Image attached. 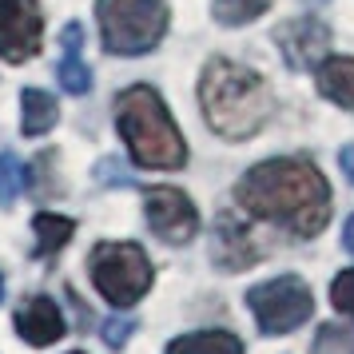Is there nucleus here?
Wrapping results in <instances>:
<instances>
[{
    "instance_id": "412c9836",
    "label": "nucleus",
    "mask_w": 354,
    "mask_h": 354,
    "mask_svg": "<svg viewBox=\"0 0 354 354\" xmlns=\"http://www.w3.org/2000/svg\"><path fill=\"white\" fill-rule=\"evenodd\" d=\"M131 330H136V322H131V319H120V315H115V319H108L104 326H100L104 342H108V346H115V351H120V346H124V342L131 338Z\"/></svg>"
},
{
    "instance_id": "ddd939ff",
    "label": "nucleus",
    "mask_w": 354,
    "mask_h": 354,
    "mask_svg": "<svg viewBox=\"0 0 354 354\" xmlns=\"http://www.w3.org/2000/svg\"><path fill=\"white\" fill-rule=\"evenodd\" d=\"M319 92L330 104L354 112V60L351 56H326L319 64Z\"/></svg>"
},
{
    "instance_id": "423d86ee",
    "label": "nucleus",
    "mask_w": 354,
    "mask_h": 354,
    "mask_svg": "<svg viewBox=\"0 0 354 354\" xmlns=\"http://www.w3.org/2000/svg\"><path fill=\"white\" fill-rule=\"evenodd\" d=\"M247 306L263 335H287L310 319L315 295L299 274H279L271 283H259L255 290H247Z\"/></svg>"
},
{
    "instance_id": "39448f33",
    "label": "nucleus",
    "mask_w": 354,
    "mask_h": 354,
    "mask_svg": "<svg viewBox=\"0 0 354 354\" xmlns=\"http://www.w3.org/2000/svg\"><path fill=\"white\" fill-rule=\"evenodd\" d=\"M88 271L112 306H136L151 290V259L140 243H96Z\"/></svg>"
},
{
    "instance_id": "0eeeda50",
    "label": "nucleus",
    "mask_w": 354,
    "mask_h": 354,
    "mask_svg": "<svg viewBox=\"0 0 354 354\" xmlns=\"http://www.w3.org/2000/svg\"><path fill=\"white\" fill-rule=\"evenodd\" d=\"M44 17L36 0H0V56L8 64H24L40 52Z\"/></svg>"
},
{
    "instance_id": "f257e3e1",
    "label": "nucleus",
    "mask_w": 354,
    "mask_h": 354,
    "mask_svg": "<svg viewBox=\"0 0 354 354\" xmlns=\"http://www.w3.org/2000/svg\"><path fill=\"white\" fill-rule=\"evenodd\" d=\"M247 215L287 227L299 239H315L330 219V183L303 156H274L255 163L235 187Z\"/></svg>"
},
{
    "instance_id": "5701e85b",
    "label": "nucleus",
    "mask_w": 354,
    "mask_h": 354,
    "mask_svg": "<svg viewBox=\"0 0 354 354\" xmlns=\"http://www.w3.org/2000/svg\"><path fill=\"white\" fill-rule=\"evenodd\" d=\"M342 247H346V251L354 255V215L346 219V227H342Z\"/></svg>"
},
{
    "instance_id": "f8f14e48",
    "label": "nucleus",
    "mask_w": 354,
    "mask_h": 354,
    "mask_svg": "<svg viewBox=\"0 0 354 354\" xmlns=\"http://www.w3.org/2000/svg\"><path fill=\"white\" fill-rule=\"evenodd\" d=\"M60 40H64V60L56 64V80H60V88H64V92H72V96H84V92L92 88V72H88V64L80 60L84 28H80V24H68Z\"/></svg>"
},
{
    "instance_id": "6e6552de",
    "label": "nucleus",
    "mask_w": 354,
    "mask_h": 354,
    "mask_svg": "<svg viewBox=\"0 0 354 354\" xmlns=\"http://www.w3.org/2000/svg\"><path fill=\"white\" fill-rule=\"evenodd\" d=\"M144 211H147L151 231L163 243H171V247L192 243L195 231H199V211L179 187H151V192H144Z\"/></svg>"
},
{
    "instance_id": "393cba45",
    "label": "nucleus",
    "mask_w": 354,
    "mask_h": 354,
    "mask_svg": "<svg viewBox=\"0 0 354 354\" xmlns=\"http://www.w3.org/2000/svg\"><path fill=\"white\" fill-rule=\"evenodd\" d=\"M76 354H80V351H76Z\"/></svg>"
},
{
    "instance_id": "9d476101",
    "label": "nucleus",
    "mask_w": 354,
    "mask_h": 354,
    "mask_svg": "<svg viewBox=\"0 0 354 354\" xmlns=\"http://www.w3.org/2000/svg\"><path fill=\"white\" fill-rule=\"evenodd\" d=\"M211 259H215V267H223V271H247L259 259L251 231H247L231 211H219V215H215V227H211Z\"/></svg>"
},
{
    "instance_id": "b1692460",
    "label": "nucleus",
    "mask_w": 354,
    "mask_h": 354,
    "mask_svg": "<svg viewBox=\"0 0 354 354\" xmlns=\"http://www.w3.org/2000/svg\"><path fill=\"white\" fill-rule=\"evenodd\" d=\"M0 299H4V279H0Z\"/></svg>"
},
{
    "instance_id": "9b49d317",
    "label": "nucleus",
    "mask_w": 354,
    "mask_h": 354,
    "mask_svg": "<svg viewBox=\"0 0 354 354\" xmlns=\"http://www.w3.org/2000/svg\"><path fill=\"white\" fill-rule=\"evenodd\" d=\"M64 315H60V306L52 303L48 295H28L17 310V335L24 342H32V346H52L56 338L64 335Z\"/></svg>"
},
{
    "instance_id": "f03ea898",
    "label": "nucleus",
    "mask_w": 354,
    "mask_h": 354,
    "mask_svg": "<svg viewBox=\"0 0 354 354\" xmlns=\"http://www.w3.org/2000/svg\"><path fill=\"white\" fill-rule=\"evenodd\" d=\"M199 108L223 140H251L274 115V96L259 72L215 56L199 76Z\"/></svg>"
},
{
    "instance_id": "6ab92c4d",
    "label": "nucleus",
    "mask_w": 354,
    "mask_h": 354,
    "mask_svg": "<svg viewBox=\"0 0 354 354\" xmlns=\"http://www.w3.org/2000/svg\"><path fill=\"white\" fill-rule=\"evenodd\" d=\"M315 354H354V330L338 322H322L315 335Z\"/></svg>"
},
{
    "instance_id": "20e7f679",
    "label": "nucleus",
    "mask_w": 354,
    "mask_h": 354,
    "mask_svg": "<svg viewBox=\"0 0 354 354\" xmlns=\"http://www.w3.org/2000/svg\"><path fill=\"white\" fill-rule=\"evenodd\" d=\"M100 40L112 56H144L167 32L163 0H100L96 4Z\"/></svg>"
},
{
    "instance_id": "4be33fe9",
    "label": "nucleus",
    "mask_w": 354,
    "mask_h": 354,
    "mask_svg": "<svg viewBox=\"0 0 354 354\" xmlns=\"http://www.w3.org/2000/svg\"><path fill=\"white\" fill-rule=\"evenodd\" d=\"M338 163H342V171H346V179L354 183V144H346L342 151H338Z\"/></svg>"
},
{
    "instance_id": "f3484780",
    "label": "nucleus",
    "mask_w": 354,
    "mask_h": 354,
    "mask_svg": "<svg viewBox=\"0 0 354 354\" xmlns=\"http://www.w3.org/2000/svg\"><path fill=\"white\" fill-rule=\"evenodd\" d=\"M271 8V0H215V20L227 24V28H239V24H251L259 20L263 12Z\"/></svg>"
},
{
    "instance_id": "4468645a",
    "label": "nucleus",
    "mask_w": 354,
    "mask_h": 354,
    "mask_svg": "<svg viewBox=\"0 0 354 354\" xmlns=\"http://www.w3.org/2000/svg\"><path fill=\"white\" fill-rule=\"evenodd\" d=\"M56 120H60V108H56V100L48 92H40V88L20 92V131L24 136H44Z\"/></svg>"
},
{
    "instance_id": "7ed1b4c3",
    "label": "nucleus",
    "mask_w": 354,
    "mask_h": 354,
    "mask_svg": "<svg viewBox=\"0 0 354 354\" xmlns=\"http://www.w3.org/2000/svg\"><path fill=\"white\" fill-rule=\"evenodd\" d=\"M115 128L128 144V156L136 167L151 171H176L187 163V144L179 136L176 120L167 115L156 88L136 84L115 100Z\"/></svg>"
},
{
    "instance_id": "dca6fc26",
    "label": "nucleus",
    "mask_w": 354,
    "mask_h": 354,
    "mask_svg": "<svg viewBox=\"0 0 354 354\" xmlns=\"http://www.w3.org/2000/svg\"><path fill=\"white\" fill-rule=\"evenodd\" d=\"M32 231H36V251H32V255L36 259H48V255H56V251L72 239L76 223L64 219V215H48V211H44V215H36V219H32Z\"/></svg>"
},
{
    "instance_id": "a211bd4d",
    "label": "nucleus",
    "mask_w": 354,
    "mask_h": 354,
    "mask_svg": "<svg viewBox=\"0 0 354 354\" xmlns=\"http://www.w3.org/2000/svg\"><path fill=\"white\" fill-rule=\"evenodd\" d=\"M28 187V167L17 160V156H0V207H8L20 192Z\"/></svg>"
},
{
    "instance_id": "1a4fd4ad",
    "label": "nucleus",
    "mask_w": 354,
    "mask_h": 354,
    "mask_svg": "<svg viewBox=\"0 0 354 354\" xmlns=\"http://www.w3.org/2000/svg\"><path fill=\"white\" fill-rule=\"evenodd\" d=\"M274 44H279V52L287 56V64L295 72H303V68H315L326 60L330 28L315 17H299V20H287V24L274 28Z\"/></svg>"
},
{
    "instance_id": "2eb2a0df",
    "label": "nucleus",
    "mask_w": 354,
    "mask_h": 354,
    "mask_svg": "<svg viewBox=\"0 0 354 354\" xmlns=\"http://www.w3.org/2000/svg\"><path fill=\"white\" fill-rule=\"evenodd\" d=\"M167 354H243V342L227 330H199V335L176 338Z\"/></svg>"
},
{
    "instance_id": "aec40b11",
    "label": "nucleus",
    "mask_w": 354,
    "mask_h": 354,
    "mask_svg": "<svg viewBox=\"0 0 354 354\" xmlns=\"http://www.w3.org/2000/svg\"><path fill=\"white\" fill-rule=\"evenodd\" d=\"M330 303H335L338 315L354 319V267H351V271H342L335 279V287H330Z\"/></svg>"
}]
</instances>
